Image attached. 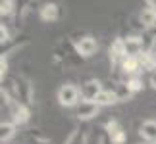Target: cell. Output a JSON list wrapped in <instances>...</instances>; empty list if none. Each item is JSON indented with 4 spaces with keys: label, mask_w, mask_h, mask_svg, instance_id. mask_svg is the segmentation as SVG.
Wrapping results in <instances>:
<instances>
[{
    "label": "cell",
    "mask_w": 156,
    "mask_h": 144,
    "mask_svg": "<svg viewBox=\"0 0 156 144\" xmlns=\"http://www.w3.org/2000/svg\"><path fill=\"white\" fill-rule=\"evenodd\" d=\"M75 50L79 54L81 58H91L94 54L98 52V40L91 37V35H85V37H81L79 40H75Z\"/></svg>",
    "instance_id": "3957f363"
},
{
    "label": "cell",
    "mask_w": 156,
    "mask_h": 144,
    "mask_svg": "<svg viewBox=\"0 0 156 144\" xmlns=\"http://www.w3.org/2000/svg\"><path fill=\"white\" fill-rule=\"evenodd\" d=\"M58 104L64 108H77L81 98V88L73 85V83H64L62 87L58 88Z\"/></svg>",
    "instance_id": "7a4b0ae2"
},
{
    "label": "cell",
    "mask_w": 156,
    "mask_h": 144,
    "mask_svg": "<svg viewBox=\"0 0 156 144\" xmlns=\"http://www.w3.org/2000/svg\"><path fill=\"white\" fill-rule=\"evenodd\" d=\"M94 102H97L100 108H104V106H112V104H116L118 98H116V94H114V91H106V88H104V91L97 96V100H94Z\"/></svg>",
    "instance_id": "9a60e30c"
},
{
    "label": "cell",
    "mask_w": 156,
    "mask_h": 144,
    "mask_svg": "<svg viewBox=\"0 0 156 144\" xmlns=\"http://www.w3.org/2000/svg\"><path fill=\"white\" fill-rule=\"evenodd\" d=\"M79 139H81V133H79V129H71V133L68 135V139L64 140V144H77L79 142Z\"/></svg>",
    "instance_id": "ffe728a7"
},
{
    "label": "cell",
    "mask_w": 156,
    "mask_h": 144,
    "mask_svg": "<svg viewBox=\"0 0 156 144\" xmlns=\"http://www.w3.org/2000/svg\"><path fill=\"white\" fill-rule=\"evenodd\" d=\"M10 40V31H8V27L2 25L0 23V44H6Z\"/></svg>",
    "instance_id": "603a6c76"
},
{
    "label": "cell",
    "mask_w": 156,
    "mask_h": 144,
    "mask_svg": "<svg viewBox=\"0 0 156 144\" xmlns=\"http://www.w3.org/2000/svg\"><path fill=\"white\" fill-rule=\"evenodd\" d=\"M108 58H110L112 67H118L119 69L122 62L127 58V56H125V46H123V39L122 37H118V39L112 40L110 48H108Z\"/></svg>",
    "instance_id": "5b68a950"
},
{
    "label": "cell",
    "mask_w": 156,
    "mask_h": 144,
    "mask_svg": "<svg viewBox=\"0 0 156 144\" xmlns=\"http://www.w3.org/2000/svg\"><path fill=\"white\" fill-rule=\"evenodd\" d=\"M102 83H100L98 79H89L81 85V98L87 100V102H94L97 100V96L102 92Z\"/></svg>",
    "instance_id": "ba28073f"
},
{
    "label": "cell",
    "mask_w": 156,
    "mask_h": 144,
    "mask_svg": "<svg viewBox=\"0 0 156 144\" xmlns=\"http://www.w3.org/2000/svg\"><path fill=\"white\" fill-rule=\"evenodd\" d=\"M139 135L147 144H156V121L154 119H147V121L141 123Z\"/></svg>",
    "instance_id": "8fae6325"
},
{
    "label": "cell",
    "mask_w": 156,
    "mask_h": 144,
    "mask_svg": "<svg viewBox=\"0 0 156 144\" xmlns=\"http://www.w3.org/2000/svg\"><path fill=\"white\" fill-rule=\"evenodd\" d=\"M8 110H10V115H12V123H14L16 127H21V125L29 123V119H31L29 106H23L20 102H12Z\"/></svg>",
    "instance_id": "277c9868"
},
{
    "label": "cell",
    "mask_w": 156,
    "mask_h": 144,
    "mask_svg": "<svg viewBox=\"0 0 156 144\" xmlns=\"http://www.w3.org/2000/svg\"><path fill=\"white\" fill-rule=\"evenodd\" d=\"M112 140H114V144H123L125 140H127V135H125V131L122 129L119 133H116V135L112 136Z\"/></svg>",
    "instance_id": "cb8c5ba5"
},
{
    "label": "cell",
    "mask_w": 156,
    "mask_h": 144,
    "mask_svg": "<svg viewBox=\"0 0 156 144\" xmlns=\"http://www.w3.org/2000/svg\"><path fill=\"white\" fill-rule=\"evenodd\" d=\"M119 131H122V127H119V123L116 121V119H110V121L104 125V133L110 136V139H112L116 133H119Z\"/></svg>",
    "instance_id": "d6986e66"
},
{
    "label": "cell",
    "mask_w": 156,
    "mask_h": 144,
    "mask_svg": "<svg viewBox=\"0 0 156 144\" xmlns=\"http://www.w3.org/2000/svg\"><path fill=\"white\" fill-rule=\"evenodd\" d=\"M127 87H129V91L133 92V94H137V92L143 91V87H145V85H143V81L135 75V77H129V79H127Z\"/></svg>",
    "instance_id": "ac0fdd59"
},
{
    "label": "cell",
    "mask_w": 156,
    "mask_h": 144,
    "mask_svg": "<svg viewBox=\"0 0 156 144\" xmlns=\"http://www.w3.org/2000/svg\"><path fill=\"white\" fill-rule=\"evenodd\" d=\"M97 144H114V140L110 139V136H108L106 133H102L98 136V140H97Z\"/></svg>",
    "instance_id": "d4e9b609"
},
{
    "label": "cell",
    "mask_w": 156,
    "mask_h": 144,
    "mask_svg": "<svg viewBox=\"0 0 156 144\" xmlns=\"http://www.w3.org/2000/svg\"><path fill=\"white\" fill-rule=\"evenodd\" d=\"M139 23L147 31H151V29L156 27V2H147V6L139 14Z\"/></svg>",
    "instance_id": "52a82bcc"
},
{
    "label": "cell",
    "mask_w": 156,
    "mask_h": 144,
    "mask_svg": "<svg viewBox=\"0 0 156 144\" xmlns=\"http://www.w3.org/2000/svg\"><path fill=\"white\" fill-rule=\"evenodd\" d=\"M4 91L8 92V96L12 98V102H20L23 106H29L33 102V85L27 77H14L6 83Z\"/></svg>",
    "instance_id": "6da1fadb"
},
{
    "label": "cell",
    "mask_w": 156,
    "mask_h": 144,
    "mask_svg": "<svg viewBox=\"0 0 156 144\" xmlns=\"http://www.w3.org/2000/svg\"><path fill=\"white\" fill-rule=\"evenodd\" d=\"M29 139H31L33 144H52L48 136H44L43 133H39V131H35V129L29 131Z\"/></svg>",
    "instance_id": "2e32d148"
},
{
    "label": "cell",
    "mask_w": 156,
    "mask_h": 144,
    "mask_svg": "<svg viewBox=\"0 0 156 144\" xmlns=\"http://www.w3.org/2000/svg\"><path fill=\"white\" fill-rule=\"evenodd\" d=\"M10 104H12V98L8 96V92H6L4 88H0V110L10 108Z\"/></svg>",
    "instance_id": "7402d4cb"
},
{
    "label": "cell",
    "mask_w": 156,
    "mask_h": 144,
    "mask_svg": "<svg viewBox=\"0 0 156 144\" xmlns=\"http://www.w3.org/2000/svg\"><path fill=\"white\" fill-rule=\"evenodd\" d=\"M16 12V2L12 0H6V2H0V15L2 17H8Z\"/></svg>",
    "instance_id": "e0dca14e"
},
{
    "label": "cell",
    "mask_w": 156,
    "mask_h": 144,
    "mask_svg": "<svg viewBox=\"0 0 156 144\" xmlns=\"http://www.w3.org/2000/svg\"><path fill=\"white\" fill-rule=\"evenodd\" d=\"M100 113V106L97 102H87V100H81L79 106L75 108V117L79 121H89V119H94Z\"/></svg>",
    "instance_id": "8992f818"
},
{
    "label": "cell",
    "mask_w": 156,
    "mask_h": 144,
    "mask_svg": "<svg viewBox=\"0 0 156 144\" xmlns=\"http://www.w3.org/2000/svg\"><path fill=\"white\" fill-rule=\"evenodd\" d=\"M148 81H151V87L156 88V71H154V73H151V79H148Z\"/></svg>",
    "instance_id": "484cf974"
},
{
    "label": "cell",
    "mask_w": 156,
    "mask_h": 144,
    "mask_svg": "<svg viewBox=\"0 0 156 144\" xmlns=\"http://www.w3.org/2000/svg\"><path fill=\"white\" fill-rule=\"evenodd\" d=\"M6 73H8V60L4 54H0V83H4Z\"/></svg>",
    "instance_id": "44dd1931"
},
{
    "label": "cell",
    "mask_w": 156,
    "mask_h": 144,
    "mask_svg": "<svg viewBox=\"0 0 156 144\" xmlns=\"http://www.w3.org/2000/svg\"><path fill=\"white\" fill-rule=\"evenodd\" d=\"M112 91H114V94H116L118 102H127L131 96H133V92H131L129 87H127V81H119V83H116V87H114Z\"/></svg>",
    "instance_id": "5bb4252c"
},
{
    "label": "cell",
    "mask_w": 156,
    "mask_h": 144,
    "mask_svg": "<svg viewBox=\"0 0 156 144\" xmlns=\"http://www.w3.org/2000/svg\"><path fill=\"white\" fill-rule=\"evenodd\" d=\"M123 46H125V56L127 58H139L143 54V43L139 35H131V37L123 39Z\"/></svg>",
    "instance_id": "9c48e42d"
},
{
    "label": "cell",
    "mask_w": 156,
    "mask_h": 144,
    "mask_svg": "<svg viewBox=\"0 0 156 144\" xmlns=\"http://www.w3.org/2000/svg\"><path fill=\"white\" fill-rule=\"evenodd\" d=\"M119 69H122L123 75H127V79H129V77H135L141 71L139 58H125L122 62V65H119Z\"/></svg>",
    "instance_id": "7c38bea8"
},
{
    "label": "cell",
    "mask_w": 156,
    "mask_h": 144,
    "mask_svg": "<svg viewBox=\"0 0 156 144\" xmlns=\"http://www.w3.org/2000/svg\"><path fill=\"white\" fill-rule=\"evenodd\" d=\"M16 133H17V127L12 121H0V144L12 140Z\"/></svg>",
    "instance_id": "4fadbf2b"
},
{
    "label": "cell",
    "mask_w": 156,
    "mask_h": 144,
    "mask_svg": "<svg viewBox=\"0 0 156 144\" xmlns=\"http://www.w3.org/2000/svg\"><path fill=\"white\" fill-rule=\"evenodd\" d=\"M39 17L43 21L46 23H54L60 17V8H58V4H54V2H46L43 4L39 8Z\"/></svg>",
    "instance_id": "30bf717a"
}]
</instances>
